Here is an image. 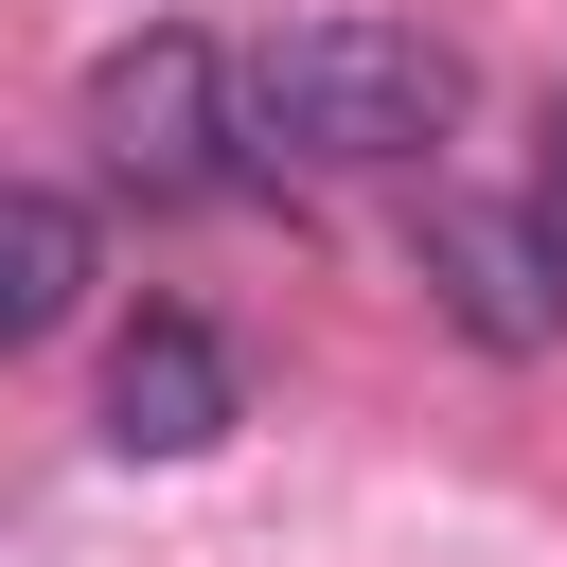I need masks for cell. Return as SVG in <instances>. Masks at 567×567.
Returning <instances> with one entry per match:
<instances>
[{
    "instance_id": "obj_1",
    "label": "cell",
    "mask_w": 567,
    "mask_h": 567,
    "mask_svg": "<svg viewBox=\"0 0 567 567\" xmlns=\"http://www.w3.org/2000/svg\"><path fill=\"white\" fill-rule=\"evenodd\" d=\"M461 53L425 35V18H372V0H337V18H284L266 53H230V124L266 142V159H319V177H390V159H443L461 142Z\"/></svg>"
},
{
    "instance_id": "obj_2",
    "label": "cell",
    "mask_w": 567,
    "mask_h": 567,
    "mask_svg": "<svg viewBox=\"0 0 567 567\" xmlns=\"http://www.w3.org/2000/svg\"><path fill=\"white\" fill-rule=\"evenodd\" d=\"M89 142H106V177L124 195H230L248 177V124H230V53L195 35V18H142L124 53H89Z\"/></svg>"
},
{
    "instance_id": "obj_3",
    "label": "cell",
    "mask_w": 567,
    "mask_h": 567,
    "mask_svg": "<svg viewBox=\"0 0 567 567\" xmlns=\"http://www.w3.org/2000/svg\"><path fill=\"white\" fill-rule=\"evenodd\" d=\"M425 301L478 354H549L567 337V213H425Z\"/></svg>"
},
{
    "instance_id": "obj_4",
    "label": "cell",
    "mask_w": 567,
    "mask_h": 567,
    "mask_svg": "<svg viewBox=\"0 0 567 567\" xmlns=\"http://www.w3.org/2000/svg\"><path fill=\"white\" fill-rule=\"evenodd\" d=\"M230 425H248V372H230V337H213V319H177V301H159V319H124V337H106V443H124V461H213Z\"/></svg>"
},
{
    "instance_id": "obj_5",
    "label": "cell",
    "mask_w": 567,
    "mask_h": 567,
    "mask_svg": "<svg viewBox=\"0 0 567 567\" xmlns=\"http://www.w3.org/2000/svg\"><path fill=\"white\" fill-rule=\"evenodd\" d=\"M89 284H106V230H89V195H53V177H0V354L71 337V319H89Z\"/></svg>"
},
{
    "instance_id": "obj_6",
    "label": "cell",
    "mask_w": 567,
    "mask_h": 567,
    "mask_svg": "<svg viewBox=\"0 0 567 567\" xmlns=\"http://www.w3.org/2000/svg\"><path fill=\"white\" fill-rule=\"evenodd\" d=\"M549 142H567V106H549ZM549 213H567V159H549Z\"/></svg>"
}]
</instances>
